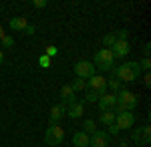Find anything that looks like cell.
<instances>
[{
  "mask_svg": "<svg viewBox=\"0 0 151 147\" xmlns=\"http://www.w3.org/2000/svg\"><path fill=\"white\" fill-rule=\"evenodd\" d=\"M58 95H60V99H63V105H69V103L77 101V93L73 91V87L70 85H65V87H60V91H58Z\"/></svg>",
  "mask_w": 151,
  "mask_h": 147,
  "instance_id": "obj_13",
  "label": "cell"
},
{
  "mask_svg": "<svg viewBox=\"0 0 151 147\" xmlns=\"http://www.w3.org/2000/svg\"><path fill=\"white\" fill-rule=\"evenodd\" d=\"M133 123H135V115L131 113V111H123V113L115 115V125L119 131L121 129H131Z\"/></svg>",
  "mask_w": 151,
  "mask_h": 147,
  "instance_id": "obj_8",
  "label": "cell"
},
{
  "mask_svg": "<svg viewBox=\"0 0 151 147\" xmlns=\"http://www.w3.org/2000/svg\"><path fill=\"white\" fill-rule=\"evenodd\" d=\"M0 43H2V46H4V48H12V46H14V38H12V36H6V34H4V38H2Z\"/></svg>",
  "mask_w": 151,
  "mask_h": 147,
  "instance_id": "obj_23",
  "label": "cell"
},
{
  "mask_svg": "<svg viewBox=\"0 0 151 147\" xmlns=\"http://www.w3.org/2000/svg\"><path fill=\"white\" fill-rule=\"evenodd\" d=\"M75 75H77V79H91L93 75H97V68L91 61H79L77 65H75Z\"/></svg>",
  "mask_w": 151,
  "mask_h": 147,
  "instance_id": "obj_5",
  "label": "cell"
},
{
  "mask_svg": "<svg viewBox=\"0 0 151 147\" xmlns=\"http://www.w3.org/2000/svg\"><path fill=\"white\" fill-rule=\"evenodd\" d=\"M115 43H117L115 32H109V34H105V36H103V46H105V48H111Z\"/></svg>",
  "mask_w": 151,
  "mask_h": 147,
  "instance_id": "obj_19",
  "label": "cell"
},
{
  "mask_svg": "<svg viewBox=\"0 0 151 147\" xmlns=\"http://www.w3.org/2000/svg\"><path fill=\"white\" fill-rule=\"evenodd\" d=\"M73 145L75 147H89V135L85 131H79L73 135Z\"/></svg>",
  "mask_w": 151,
  "mask_h": 147,
  "instance_id": "obj_15",
  "label": "cell"
},
{
  "mask_svg": "<svg viewBox=\"0 0 151 147\" xmlns=\"http://www.w3.org/2000/svg\"><path fill=\"white\" fill-rule=\"evenodd\" d=\"M63 117H65V105H63V103H60V105H55V107L50 109V125H58Z\"/></svg>",
  "mask_w": 151,
  "mask_h": 147,
  "instance_id": "obj_14",
  "label": "cell"
},
{
  "mask_svg": "<svg viewBox=\"0 0 151 147\" xmlns=\"http://www.w3.org/2000/svg\"><path fill=\"white\" fill-rule=\"evenodd\" d=\"M87 91H93L101 97L103 93H107V79L103 75H93L91 79H87Z\"/></svg>",
  "mask_w": 151,
  "mask_h": 147,
  "instance_id": "obj_6",
  "label": "cell"
},
{
  "mask_svg": "<svg viewBox=\"0 0 151 147\" xmlns=\"http://www.w3.org/2000/svg\"><path fill=\"white\" fill-rule=\"evenodd\" d=\"M143 50H145V58H149V53H151V45H149V43L145 45V48H143Z\"/></svg>",
  "mask_w": 151,
  "mask_h": 147,
  "instance_id": "obj_30",
  "label": "cell"
},
{
  "mask_svg": "<svg viewBox=\"0 0 151 147\" xmlns=\"http://www.w3.org/2000/svg\"><path fill=\"white\" fill-rule=\"evenodd\" d=\"M143 83H145V87L151 85V73H145V75H143Z\"/></svg>",
  "mask_w": 151,
  "mask_h": 147,
  "instance_id": "obj_27",
  "label": "cell"
},
{
  "mask_svg": "<svg viewBox=\"0 0 151 147\" xmlns=\"http://www.w3.org/2000/svg\"><path fill=\"white\" fill-rule=\"evenodd\" d=\"M63 139H65V131H63V127L60 125H48L47 131H45V143L50 147H57L63 143Z\"/></svg>",
  "mask_w": 151,
  "mask_h": 147,
  "instance_id": "obj_4",
  "label": "cell"
},
{
  "mask_svg": "<svg viewBox=\"0 0 151 147\" xmlns=\"http://www.w3.org/2000/svg\"><path fill=\"white\" fill-rule=\"evenodd\" d=\"M2 38H4V26L0 24V40H2Z\"/></svg>",
  "mask_w": 151,
  "mask_h": 147,
  "instance_id": "obj_32",
  "label": "cell"
},
{
  "mask_svg": "<svg viewBox=\"0 0 151 147\" xmlns=\"http://www.w3.org/2000/svg\"><path fill=\"white\" fill-rule=\"evenodd\" d=\"M26 18L24 16H16V18H10V30H26Z\"/></svg>",
  "mask_w": 151,
  "mask_h": 147,
  "instance_id": "obj_16",
  "label": "cell"
},
{
  "mask_svg": "<svg viewBox=\"0 0 151 147\" xmlns=\"http://www.w3.org/2000/svg\"><path fill=\"white\" fill-rule=\"evenodd\" d=\"M57 53H58V48H57V46H52V45H48V46H47V57H48V58H50V57H55Z\"/></svg>",
  "mask_w": 151,
  "mask_h": 147,
  "instance_id": "obj_26",
  "label": "cell"
},
{
  "mask_svg": "<svg viewBox=\"0 0 151 147\" xmlns=\"http://www.w3.org/2000/svg\"><path fill=\"white\" fill-rule=\"evenodd\" d=\"M70 87H73V91H75V93H77V91H85V89H87V81L75 79L73 83H70Z\"/></svg>",
  "mask_w": 151,
  "mask_h": 147,
  "instance_id": "obj_20",
  "label": "cell"
},
{
  "mask_svg": "<svg viewBox=\"0 0 151 147\" xmlns=\"http://www.w3.org/2000/svg\"><path fill=\"white\" fill-rule=\"evenodd\" d=\"M115 97H117V105H115V109H113L115 115L123 113V111H131V113H133V109H135L137 103H139V97H137L135 93L127 91V89H121L119 93H115Z\"/></svg>",
  "mask_w": 151,
  "mask_h": 147,
  "instance_id": "obj_1",
  "label": "cell"
},
{
  "mask_svg": "<svg viewBox=\"0 0 151 147\" xmlns=\"http://www.w3.org/2000/svg\"><path fill=\"white\" fill-rule=\"evenodd\" d=\"M139 68H145V73H149V68H151V58H141Z\"/></svg>",
  "mask_w": 151,
  "mask_h": 147,
  "instance_id": "obj_25",
  "label": "cell"
},
{
  "mask_svg": "<svg viewBox=\"0 0 151 147\" xmlns=\"http://www.w3.org/2000/svg\"><path fill=\"white\" fill-rule=\"evenodd\" d=\"M119 147H129V145L125 143V141H121V143H119Z\"/></svg>",
  "mask_w": 151,
  "mask_h": 147,
  "instance_id": "obj_34",
  "label": "cell"
},
{
  "mask_svg": "<svg viewBox=\"0 0 151 147\" xmlns=\"http://www.w3.org/2000/svg\"><path fill=\"white\" fill-rule=\"evenodd\" d=\"M93 65L95 68H99L101 73H107V71H113V65H115V57L109 48H101L95 53V58H93Z\"/></svg>",
  "mask_w": 151,
  "mask_h": 147,
  "instance_id": "obj_3",
  "label": "cell"
},
{
  "mask_svg": "<svg viewBox=\"0 0 151 147\" xmlns=\"http://www.w3.org/2000/svg\"><path fill=\"white\" fill-rule=\"evenodd\" d=\"M85 113V107L81 101H73L69 105H65V115H69L70 119H81Z\"/></svg>",
  "mask_w": 151,
  "mask_h": 147,
  "instance_id": "obj_11",
  "label": "cell"
},
{
  "mask_svg": "<svg viewBox=\"0 0 151 147\" xmlns=\"http://www.w3.org/2000/svg\"><path fill=\"white\" fill-rule=\"evenodd\" d=\"M109 50L113 53V57H115V58H123V57H127V55H129V43H127V40H117Z\"/></svg>",
  "mask_w": 151,
  "mask_h": 147,
  "instance_id": "obj_12",
  "label": "cell"
},
{
  "mask_svg": "<svg viewBox=\"0 0 151 147\" xmlns=\"http://www.w3.org/2000/svg\"><path fill=\"white\" fill-rule=\"evenodd\" d=\"M83 131H85L87 135H93L95 131H97V123H95L93 119H85V121H83Z\"/></svg>",
  "mask_w": 151,
  "mask_h": 147,
  "instance_id": "obj_17",
  "label": "cell"
},
{
  "mask_svg": "<svg viewBox=\"0 0 151 147\" xmlns=\"http://www.w3.org/2000/svg\"><path fill=\"white\" fill-rule=\"evenodd\" d=\"M2 63H4V53L0 50V65H2Z\"/></svg>",
  "mask_w": 151,
  "mask_h": 147,
  "instance_id": "obj_33",
  "label": "cell"
},
{
  "mask_svg": "<svg viewBox=\"0 0 151 147\" xmlns=\"http://www.w3.org/2000/svg\"><path fill=\"white\" fill-rule=\"evenodd\" d=\"M109 145V133L107 131H95L89 135V147H107Z\"/></svg>",
  "mask_w": 151,
  "mask_h": 147,
  "instance_id": "obj_10",
  "label": "cell"
},
{
  "mask_svg": "<svg viewBox=\"0 0 151 147\" xmlns=\"http://www.w3.org/2000/svg\"><path fill=\"white\" fill-rule=\"evenodd\" d=\"M131 139H133L135 145H149V141H151V127H149V125H143V127H139V129H135Z\"/></svg>",
  "mask_w": 151,
  "mask_h": 147,
  "instance_id": "obj_7",
  "label": "cell"
},
{
  "mask_svg": "<svg viewBox=\"0 0 151 147\" xmlns=\"http://www.w3.org/2000/svg\"><path fill=\"white\" fill-rule=\"evenodd\" d=\"M107 89L121 91V89H123V87H121V81H119V79H115V77H113V79H109V81H107Z\"/></svg>",
  "mask_w": 151,
  "mask_h": 147,
  "instance_id": "obj_21",
  "label": "cell"
},
{
  "mask_svg": "<svg viewBox=\"0 0 151 147\" xmlns=\"http://www.w3.org/2000/svg\"><path fill=\"white\" fill-rule=\"evenodd\" d=\"M99 109H101V113L103 111H113L115 109V105H117V97H115V93H103L101 97H99Z\"/></svg>",
  "mask_w": 151,
  "mask_h": 147,
  "instance_id": "obj_9",
  "label": "cell"
},
{
  "mask_svg": "<svg viewBox=\"0 0 151 147\" xmlns=\"http://www.w3.org/2000/svg\"><path fill=\"white\" fill-rule=\"evenodd\" d=\"M85 101L87 103H97L99 101V95L93 93V91H87V93H85Z\"/></svg>",
  "mask_w": 151,
  "mask_h": 147,
  "instance_id": "obj_22",
  "label": "cell"
},
{
  "mask_svg": "<svg viewBox=\"0 0 151 147\" xmlns=\"http://www.w3.org/2000/svg\"><path fill=\"white\" fill-rule=\"evenodd\" d=\"M38 65H40L42 68H48V67H50V58H48L47 55H40V58H38Z\"/></svg>",
  "mask_w": 151,
  "mask_h": 147,
  "instance_id": "obj_24",
  "label": "cell"
},
{
  "mask_svg": "<svg viewBox=\"0 0 151 147\" xmlns=\"http://www.w3.org/2000/svg\"><path fill=\"white\" fill-rule=\"evenodd\" d=\"M26 32H28V34H35V26H32V24H28V26H26Z\"/></svg>",
  "mask_w": 151,
  "mask_h": 147,
  "instance_id": "obj_31",
  "label": "cell"
},
{
  "mask_svg": "<svg viewBox=\"0 0 151 147\" xmlns=\"http://www.w3.org/2000/svg\"><path fill=\"white\" fill-rule=\"evenodd\" d=\"M141 75L139 63H133V61H127L123 63L119 68H113V77L119 79L121 83H131V81H137Z\"/></svg>",
  "mask_w": 151,
  "mask_h": 147,
  "instance_id": "obj_2",
  "label": "cell"
},
{
  "mask_svg": "<svg viewBox=\"0 0 151 147\" xmlns=\"http://www.w3.org/2000/svg\"><path fill=\"white\" fill-rule=\"evenodd\" d=\"M109 133H111V135H117V133H119V129H117V125H115V123L109 125Z\"/></svg>",
  "mask_w": 151,
  "mask_h": 147,
  "instance_id": "obj_29",
  "label": "cell"
},
{
  "mask_svg": "<svg viewBox=\"0 0 151 147\" xmlns=\"http://www.w3.org/2000/svg\"><path fill=\"white\" fill-rule=\"evenodd\" d=\"M35 6L36 8H45L47 6V0H35Z\"/></svg>",
  "mask_w": 151,
  "mask_h": 147,
  "instance_id": "obj_28",
  "label": "cell"
},
{
  "mask_svg": "<svg viewBox=\"0 0 151 147\" xmlns=\"http://www.w3.org/2000/svg\"><path fill=\"white\" fill-rule=\"evenodd\" d=\"M101 123H105L107 127L113 125L115 123V113H113V111H103V113H101Z\"/></svg>",
  "mask_w": 151,
  "mask_h": 147,
  "instance_id": "obj_18",
  "label": "cell"
}]
</instances>
